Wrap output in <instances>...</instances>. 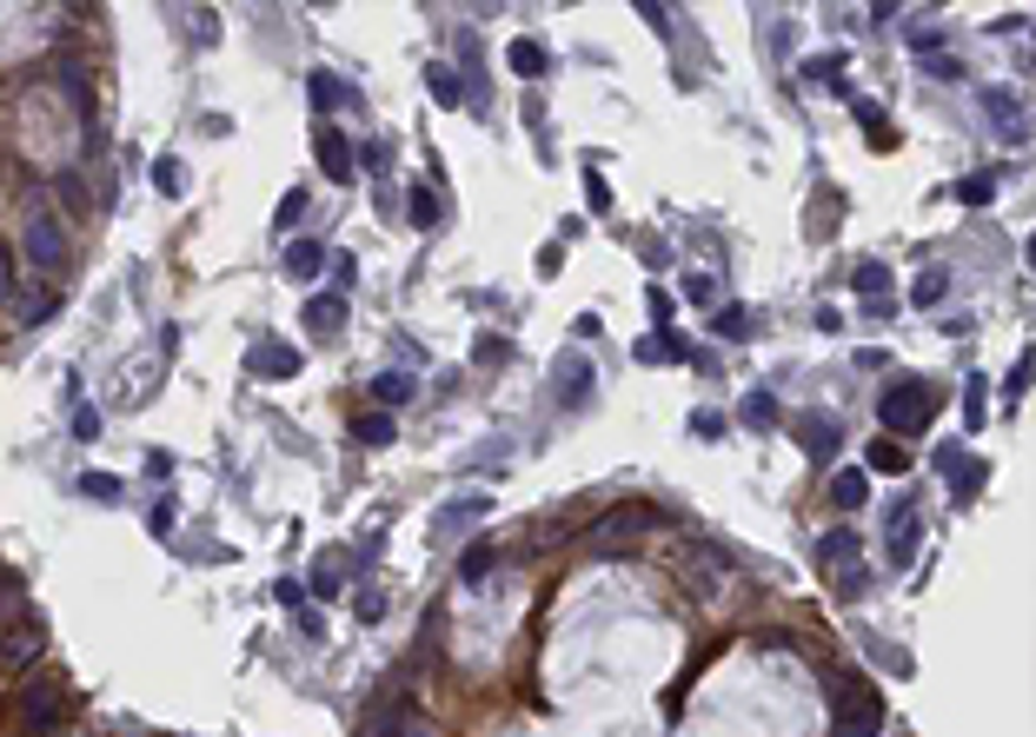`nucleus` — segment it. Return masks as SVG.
Wrapping results in <instances>:
<instances>
[{"label": "nucleus", "instance_id": "obj_26", "mask_svg": "<svg viewBox=\"0 0 1036 737\" xmlns=\"http://www.w3.org/2000/svg\"><path fill=\"white\" fill-rule=\"evenodd\" d=\"M492 564H498V551H492V545H472V551H466V564H459V579H466V585H485V571H492Z\"/></svg>", "mask_w": 1036, "mask_h": 737}, {"label": "nucleus", "instance_id": "obj_1", "mask_svg": "<svg viewBox=\"0 0 1036 737\" xmlns=\"http://www.w3.org/2000/svg\"><path fill=\"white\" fill-rule=\"evenodd\" d=\"M930 413H937V385H923V379H897V385H884V399H878V419H884V432H923L930 426Z\"/></svg>", "mask_w": 1036, "mask_h": 737}, {"label": "nucleus", "instance_id": "obj_37", "mask_svg": "<svg viewBox=\"0 0 1036 737\" xmlns=\"http://www.w3.org/2000/svg\"><path fill=\"white\" fill-rule=\"evenodd\" d=\"M54 193H60L67 206H86V180H80V174H60V180H54Z\"/></svg>", "mask_w": 1036, "mask_h": 737}, {"label": "nucleus", "instance_id": "obj_39", "mask_svg": "<svg viewBox=\"0 0 1036 737\" xmlns=\"http://www.w3.org/2000/svg\"><path fill=\"white\" fill-rule=\"evenodd\" d=\"M299 219H306V193H286V206H280V233L299 226Z\"/></svg>", "mask_w": 1036, "mask_h": 737}, {"label": "nucleus", "instance_id": "obj_35", "mask_svg": "<svg viewBox=\"0 0 1036 737\" xmlns=\"http://www.w3.org/2000/svg\"><path fill=\"white\" fill-rule=\"evenodd\" d=\"M990 193H997V180H990V174H977V180H964V187H957V200H964V206H984Z\"/></svg>", "mask_w": 1036, "mask_h": 737}, {"label": "nucleus", "instance_id": "obj_2", "mask_svg": "<svg viewBox=\"0 0 1036 737\" xmlns=\"http://www.w3.org/2000/svg\"><path fill=\"white\" fill-rule=\"evenodd\" d=\"M21 253H27L40 273H60V266H67V226H60L47 206L27 213V226H21Z\"/></svg>", "mask_w": 1036, "mask_h": 737}, {"label": "nucleus", "instance_id": "obj_29", "mask_svg": "<svg viewBox=\"0 0 1036 737\" xmlns=\"http://www.w3.org/2000/svg\"><path fill=\"white\" fill-rule=\"evenodd\" d=\"M425 80H432V94H439V107H459V94H466V87H459V73H452V67H432Z\"/></svg>", "mask_w": 1036, "mask_h": 737}, {"label": "nucleus", "instance_id": "obj_11", "mask_svg": "<svg viewBox=\"0 0 1036 737\" xmlns=\"http://www.w3.org/2000/svg\"><path fill=\"white\" fill-rule=\"evenodd\" d=\"M984 114L997 120V133H1003V140H1023V133H1029V120L1016 114V94H1003V87H990V94H984Z\"/></svg>", "mask_w": 1036, "mask_h": 737}, {"label": "nucleus", "instance_id": "obj_14", "mask_svg": "<svg viewBox=\"0 0 1036 737\" xmlns=\"http://www.w3.org/2000/svg\"><path fill=\"white\" fill-rule=\"evenodd\" d=\"M645 525H664V519H658V512H645V506H625V512L604 519V545H625V538H638Z\"/></svg>", "mask_w": 1036, "mask_h": 737}, {"label": "nucleus", "instance_id": "obj_40", "mask_svg": "<svg viewBox=\"0 0 1036 737\" xmlns=\"http://www.w3.org/2000/svg\"><path fill=\"white\" fill-rule=\"evenodd\" d=\"M80 491H86V499H114V478H101V472H86V478H80Z\"/></svg>", "mask_w": 1036, "mask_h": 737}, {"label": "nucleus", "instance_id": "obj_10", "mask_svg": "<svg viewBox=\"0 0 1036 737\" xmlns=\"http://www.w3.org/2000/svg\"><path fill=\"white\" fill-rule=\"evenodd\" d=\"M379 737H439V724L432 717H419L412 704H392V711H379V724H373Z\"/></svg>", "mask_w": 1036, "mask_h": 737}, {"label": "nucleus", "instance_id": "obj_21", "mask_svg": "<svg viewBox=\"0 0 1036 737\" xmlns=\"http://www.w3.org/2000/svg\"><path fill=\"white\" fill-rule=\"evenodd\" d=\"M412 392H419L412 372H379V379H373V399H379V405H405Z\"/></svg>", "mask_w": 1036, "mask_h": 737}, {"label": "nucleus", "instance_id": "obj_8", "mask_svg": "<svg viewBox=\"0 0 1036 737\" xmlns=\"http://www.w3.org/2000/svg\"><path fill=\"white\" fill-rule=\"evenodd\" d=\"M34 658H40V625L0 631V671H21V665H34Z\"/></svg>", "mask_w": 1036, "mask_h": 737}, {"label": "nucleus", "instance_id": "obj_32", "mask_svg": "<svg viewBox=\"0 0 1036 737\" xmlns=\"http://www.w3.org/2000/svg\"><path fill=\"white\" fill-rule=\"evenodd\" d=\"M54 319V293H27V306H21V325H47Z\"/></svg>", "mask_w": 1036, "mask_h": 737}, {"label": "nucleus", "instance_id": "obj_20", "mask_svg": "<svg viewBox=\"0 0 1036 737\" xmlns=\"http://www.w3.org/2000/svg\"><path fill=\"white\" fill-rule=\"evenodd\" d=\"M319 266H326V253H319L313 239H293V246H286V273H293V280H313Z\"/></svg>", "mask_w": 1036, "mask_h": 737}, {"label": "nucleus", "instance_id": "obj_9", "mask_svg": "<svg viewBox=\"0 0 1036 737\" xmlns=\"http://www.w3.org/2000/svg\"><path fill=\"white\" fill-rule=\"evenodd\" d=\"M353 153H360V146L345 140V133H319V167H326V174H332L339 187H345V180L360 174V159H353Z\"/></svg>", "mask_w": 1036, "mask_h": 737}, {"label": "nucleus", "instance_id": "obj_25", "mask_svg": "<svg viewBox=\"0 0 1036 737\" xmlns=\"http://www.w3.org/2000/svg\"><path fill=\"white\" fill-rule=\"evenodd\" d=\"M439 219H446L439 193H432V187H412V226H439Z\"/></svg>", "mask_w": 1036, "mask_h": 737}, {"label": "nucleus", "instance_id": "obj_4", "mask_svg": "<svg viewBox=\"0 0 1036 737\" xmlns=\"http://www.w3.org/2000/svg\"><path fill=\"white\" fill-rule=\"evenodd\" d=\"M884 558H891L897 571L917 558V499H897V506H891V519H884Z\"/></svg>", "mask_w": 1036, "mask_h": 737}, {"label": "nucleus", "instance_id": "obj_30", "mask_svg": "<svg viewBox=\"0 0 1036 737\" xmlns=\"http://www.w3.org/2000/svg\"><path fill=\"white\" fill-rule=\"evenodd\" d=\"M353 439H360V445H386V439H392V419H386V413H366V419L353 426Z\"/></svg>", "mask_w": 1036, "mask_h": 737}, {"label": "nucleus", "instance_id": "obj_6", "mask_svg": "<svg viewBox=\"0 0 1036 737\" xmlns=\"http://www.w3.org/2000/svg\"><path fill=\"white\" fill-rule=\"evenodd\" d=\"M684 579H691V592H698V598H718V592L731 585V558L711 551V545H698V551L684 558Z\"/></svg>", "mask_w": 1036, "mask_h": 737}, {"label": "nucleus", "instance_id": "obj_17", "mask_svg": "<svg viewBox=\"0 0 1036 737\" xmlns=\"http://www.w3.org/2000/svg\"><path fill=\"white\" fill-rule=\"evenodd\" d=\"M738 419H744L751 432H770V426H777V399H770L764 385H757V392H744V405H738Z\"/></svg>", "mask_w": 1036, "mask_h": 737}, {"label": "nucleus", "instance_id": "obj_12", "mask_svg": "<svg viewBox=\"0 0 1036 737\" xmlns=\"http://www.w3.org/2000/svg\"><path fill=\"white\" fill-rule=\"evenodd\" d=\"M937 465L950 472V491H957V499H970V491L984 485V465H970V459H964L957 445H943V452H937Z\"/></svg>", "mask_w": 1036, "mask_h": 737}, {"label": "nucleus", "instance_id": "obj_36", "mask_svg": "<svg viewBox=\"0 0 1036 737\" xmlns=\"http://www.w3.org/2000/svg\"><path fill=\"white\" fill-rule=\"evenodd\" d=\"M718 333H725V340H751V319H744L738 306H725V312H718Z\"/></svg>", "mask_w": 1036, "mask_h": 737}, {"label": "nucleus", "instance_id": "obj_27", "mask_svg": "<svg viewBox=\"0 0 1036 737\" xmlns=\"http://www.w3.org/2000/svg\"><path fill=\"white\" fill-rule=\"evenodd\" d=\"M153 187H160L166 200H180V193H187V167H180V159H160V167H153Z\"/></svg>", "mask_w": 1036, "mask_h": 737}, {"label": "nucleus", "instance_id": "obj_31", "mask_svg": "<svg viewBox=\"0 0 1036 737\" xmlns=\"http://www.w3.org/2000/svg\"><path fill=\"white\" fill-rule=\"evenodd\" d=\"M850 551H857V532H831V538H817V558H824V564H844Z\"/></svg>", "mask_w": 1036, "mask_h": 737}, {"label": "nucleus", "instance_id": "obj_22", "mask_svg": "<svg viewBox=\"0 0 1036 737\" xmlns=\"http://www.w3.org/2000/svg\"><path fill=\"white\" fill-rule=\"evenodd\" d=\"M511 67H518V73H526V80H539V73L552 67V54H545L539 40H511Z\"/></svg>", "mask_w": 1036, "mask_h": 737}, {"label": "nucleus", "instance_id": "obj_28", "mask_svg": "<svg viewBox=\"0 0 1036 737\" xmlns=\"http://www.w3.org/2000/svg\"><path fill=\"white\" fill-rule=\"evenodd\" d=\"M917 60H923V67H930L937 80H957V60L943 54V40H917Z\"/></svg>", "mask_w": 1036, "mask_h": 737}, {"label": "nucleus", "instance_id": "obj_38", "mask_svg": "<svg viewBox=\"0 0 1036 737\" xmlns=\"http://www.w3.org/2000/svg\"><path fill=\"white\" fill-rule=\"evenodd\" d=\"M101 432V419H94V405H73V439H94Z\"/></svg>", "mask_w": 1036, "mask_h": 737}, {"label": "nucleus", "instance_id": "obj_33", "mask_svg": "<svg viewBox=\"0 0 1036 737\" xmlns=\"http://www.w3.org/2000/svg\"><path fill=\"white\" fill-rule=\"evenodd\" d=\"M871 465H878V472H904V445H897V439H878V445H871Z\"/></svg>", "mask_w": 1036, "mask_h": 737}, {"label": "nucleus", "instance_id": "obj_23", "mask_svg": "<svg viewBox=\"0 0 1036 737\" xmlns=\"http://www.w3.org/2000/svg\"><path fill=\"white\" fill-rule=\"evenodd\" d=\"M943 293H950V273H943V266H923V273H917V286H910V299H917V306H937Z\"/></svg>", "mask_w": 1036, "mask_h": 737}, {"label": "nucleus", "instance_id": "obj_5", "mask_svg": "<svg viewBox=\"0 0 1036 737\" xmlns=\"http://www.w3.org/2000/svg\"><path fill=\"white\" fill-rule=\"evenodd\" d=\"M591 379H598V372H591V359H578V353H565V359L552 366V399L565 405V413H578V405L591 399Z\"/></svg>", "mask_w": 1036, "mask_h": 737}, {"label": "nucleus", "instance_id": "obj_13", "mask_svg": "<svg viewBox=\"0 0 1036 737\" xmlns=\"http://www.w3.org/2000/svg\"><path fill=\"white\" fill-rule=\"evenodd\" d=\"M857 293L871 299V312H878V319H891V266H878V260H871V266H857Z\"/></svg>", "mask_w": 1036, "mask_h": 737}, {"label": "nucleus", "instance_id": "obj_41", "mask_svg": "<svg viewBox=\"0 0 1036 737\" xmlns=\"http://www.w3.org/2000/svg\"><path fill=\"white\" fill-rule=\"evenodd\" d=\"M691 432H698V439H718V432H725V419H718V413H698V419H691Z\"/></svg>", "mask_w": 1036, "mask_h": 737}, {"label": "nucleus", "instance_id": "obj_3", "mask_svg": "<svg viewBox=\"0 0 1036 737\" xmlns=\"http://www.w3.org/2000/svg\"><path fill=\"white\" fill-rule=\"evenodd\" d=\"M21 717H27L34 737H60V724H67V698H60V685L27 678V685H21Z\"/></svg>", "mask_w": 1036, "mask_h": 737}, {"label": "nucleus", "instance_id": "obj_16", "mask_svg": "<svg viewBox=\"0 0 1036 737\" xmlns=\"http://www.w3.org/2000/svg\"><path fill=\"white\" fill-rule=\"evenodd\" d=\"M306 87H313V107H319V114H332V107H353V87H345L339 73H326V67L306 80Z\"/></svg>", "mask_w": 1036, "mask_h": 737}, {"label": "nucleus", "instance_id": "obj_42", "mask_svg": "<svg viewBox=\"0 0 1036 737\" xmlns=\"http://www.w3.org/2000/svg\"><path fill=\"white\" fill-rule=\"evenodd\" d=\"M8 293H14V253L0 246V299H8Z\"/></svg>", "mask_w": 1036, "mask_h": 737}, {"label": "nucleus", "instance_id": "obj_34", "mask_svg": "<svg viewBox=\"0 0 1036 737\" xmlns=\"http://www.w3.org/2000/svg\"><path fill=\"white\" fill-rule=\"evenodd\" d=\"M984 405H990V385L970 379V385H964V413H970V426H984Z\"/></svg>", "mask_w": 1036, "mask_h": 737}, {"label": "nucleus", "instance_id": "obj_19", "mask_svg": "<svg viewBox=\"0 0 1036 737\" xmlns=\"http://www.w3.org/2000/svg\"><path fill=\"white\" fill-rule=\"evenodd\" d=\"M863 491H871V485H863V472H837V478H831V506H837V512H857Z\"/></svg>", "mask_w": 1036, "mask_h": 737}, {"label": "nucleus", "instance_id": "obj_24", "mask_svg": "<svg viewBox=\"0 0 1036 737\" xmlns=\"http://www.w3.org/2000/svg\"><path fill=\"white\" fill-rule=\"evenodd\" d=\"M804 452H811V459H831V452H837V426H831V419L817 426V413H811V426H804Z\"/></svg>", "mask_w": 1036, "mask_h": 737}, {"label": "nucleus", "instance_id": "obj_7", "mask_svg": "<svg viewBox=\"0 0 1036 737\" xmlns=\"http://www.w3.org/2000/svg\"><path fill=\"white\" fill-rule=\"evenodd\" d=\"M246 366H252L259 379H293V372H299V353H293V346H280V340H252Z\"/></svg>", "mask_w": 1036, "mask_h": 737}, {"label": "nucleus", "instance_id": "obj_15", "mask_svg": "<svg viewBox=\"0 0 1036 737\" xmlns=\"http://www.w3.org/2000/svg\"><path fill=\"white\" fill-rule=\"evenodd\" d=\"M479 519H485V499H452V506H439V538H459Z\"/></svg>", "mask_w": 1036, "mask_h": 737}, {"label": "nucleus", "instance_id": "obj_18", "mask_svg": "<svg viewBox=\"0 0 1036 737\" xmlns=\"http://www.w3.org/2000/svg\"><path fill=\"white\" fill-rule=\"evenodd\" d=\"M306 325H313V333H319V340H326V333H339V325H345V299H332V293H319V299L306 306Z\"/></svg>", "mask_w": 1036, "mask_h": 737}]
</instances>
